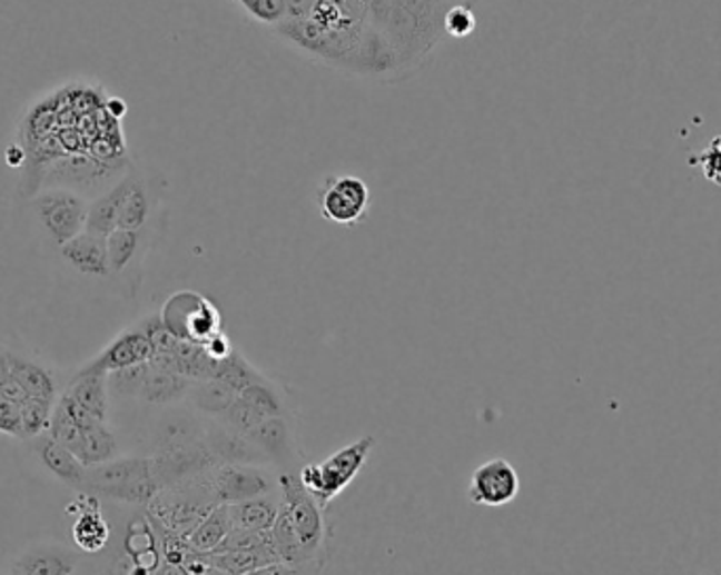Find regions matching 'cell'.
Wrapping results in <instances>:
<instances>
[{"instance_id": "28", "label": "cell", "mask_w": 721, "mask_h": 575, "mask_svg": "<svg viewBox=\"0 0 721 575\" xmlns=\"http://www.w3.org/2000/svg\"><path fill=\"white\" fill-rule=\"evenodd\" d=\"M82 426L75 422V417L68 414V409L63 407L60 398H56L53 403V412H51V419H49V428L47 435L56 438L60 445H63L68 452H72L75 456L79 457L80 447H82Z\"/></svg>"}, {"instance_id": "34", "label": "cell", "mask_w": 721, "mask_h": 575, "mask_svg": "<svg viewBox=\"0 0 721 575\" xmlns=\"http://www.w3.org/2000/svg\"><path fill=\"white\" fill-rule=\"evenodd\" d=\"M0 433L23 440L20 403L4 395H0Z\"/></svg>"}, {"instance_id": "31", "label": "cell", "mask_w": 721, "mask_h": 575, "mask_svg": "<svg viewBox=\"0 0 721 575\" xmlns=\"http://www.w3.org/2000/svg\"><path fill=\"white\" fill-rule=\"evenodd\" d=\"M150 371V360L108 374V393L120 398H140L141 386Z\"/></svg>"}, {"instance_id": "32", "label": "cell", "mask_w": 721, "mask_h": 575, "mask_svg": "<svg viewBox=\"0 0 721 575\" xmlns=\"http://www.w3.org/2000/svg\"><path fill=\"white\" fill-rule=\"evenodd\" d=\"M443 28L450 37L454 39H464L468 34L475 32L477 28V18L473 13V9L468 4H456L452 7L450 11H445V18H443Z\"/></svg>"}, {"instance_id": "18", "label": "cell", "mask_w": 721, "mask_h": 575, "mask_svg": "<svg viewBox=\"0 0 721 575\" xmlns=\"http://www.w3.org/2000/svg\"><path fill=\"white\" fill-rule=\"evenodd\" d=\"M70 397L79 403L82 409H87L98 422L108 419V376L100 371H91L82 367L77 376L72 377L66 386Z\"/></svg>"}, {"instance_id": "33", "label": "cell", "mask_w": 721, "mask_h": 575, "mask_svg": "<svg viewBox=\"0 0 721 575\" xmlns=\"http://www.w3.org/2000/svg\"><path fill=\"white\" fill-rule=\"evenodd\" d=\"M254 20L275 26L287 18L285 0H237Z\"/></svg>"}, {"instance_id": "15", "label": "cell", "mask_w": 721, "mask_h": 575, "mask_svg": "<svg viewBox=\"0 0 721 575\" xmlns=\"http://www.w3.org/2000/svg\"><path fill=\"white\" fill-rule=\"evenodd\" d=\"M129 186H131V174L117 181L106 195H101L100 199L89 205L85 232L108 238L119 228L120 207L129 192Z\"/></svg>"}, {"instance_id": "27", "label": "cell", "mask_w": 721, "mask_h": 575, "mask_svg": "<svg viewBox=\"0 0 721 575\" xmlns=\"http://www.w3.org/2000/svg\"><path fill=\"white\" fill-rule=\"evenodd\" d=\"M72 536H75L77 546L82 548L85 553H98L106 546L110 532H108V525H106V521H103V516H101L98 508L82 506L79 518L75 523Z\"/></svg>"}, {"instance_id": "16", "label": "cell", "mask_w": 721, "mask_h": 575, "mask_svg": "<svg viewBox=\"0 0 721 575\" xmlns=\"http://www.w3.org/2000/svg\"><path fill=\"white\" fill-rule=\"evenodd\" d=\"M159 211V197L146 179L131 174V186L120 207L119 228L122 230H144L150 226V219Z\"/></svg>"}, {"instance_id": "22", "label": "cell", "mask_w": 721, "mask_h": 575, "mask_svg": "<svg viewBox=\"0 0 721 575\" xmlns=\"http://www.w3.org/2000/svg\"><path fill=\"white\" fill-rule=\"evenodd\" d=\"M233 529V521L228 513V504H218L209 515L199 523V527L186 536V544L197 555H209L221 544Z\"/></svg>"}, {"instance_id": "29", "label": "cell", "mask_w": 721, "mask_h": 575, "mask_svg": "<svg viewBox=\"0 0 721 575\" xmlns=\"http://www.w3.org/2000/svg\"><path fill=\"white\" fill-rule=\"evenodd\" d=\"M214 377L224 381L228 388H233L237 395H239L240 390H245L247 386L266 379L260 371H256L245 360V357H240L239 353H233V355L218 360V369H216V376Z\"/></svg>"}, {"instance_id": "14", "label": "cell", "mask_w": 721, "mask_h": 575, "mask_svg": "<svg viewBox=\"0 0 721 575\" xmlns=\"http://www.w3.org/2000/svg\"><path fill=\"white\" fill-rule=\"evenodd\" d=\"M207 449L216 457L218 464H256V466H268V459L256 447V443L247 435L226 428L224 424L218 426L207 437Z\"/></svg>"}, {"instance_id": "19", "label": "cell", "mask_w": 721, "mask_h": 575, "mask_svg": "<svg viewBox=\"0 0 721 575\" xmlns=\"http://www.w3.org/2000/svg\"><path fill=\"white\" fill-rule=\"evenodd\" d=\"M106 242H108L110 272L122 275L144 258L146 249H150V226L144 230L117 228L110 237L106 238Z\"/></svg>"}, {"instance_id": "2", "label": "cell", "mask_w": 721, "mask_h": 575, "mask_svg": "<svg viewBox=\"0 0 721 575\" xmlns=\"http://www.w3.org/2000/svg\"><path fill=\"white\" fill-rule=\"evenodd\" d=\"M374 447H376V438L363 437L342 447L319 464H304L298 473L302 485L323 508H327V504H332L340 496L342 492L355 480V476L359 475L372 456Z\"/></svg>"}, {"instance_id": "7", "label": "cell", "mask_w": 721, "mask_h": 575, "mask_svg": "<svg viewBox=\"0 0 721 575\" xmlns=\"http://www.w3.org/2000/svg\"><path fill=\"white\" fill-rule=\"evenodd\" d=\"M32 205L42 228L58 247L85 232L89 205L77 192L63 188L45 190L32 200Z\"/></svg>"}, {"instance_id": "9", "label": "cell", "mask_w": 721, "mask_h": 575, "mask_svg": "<svg viewBox=\"0 0 721 575\" xmlns=\"http://www.w3.org/2000/svg\"><path fill=\"white\" fill-rule=\"evenodd\" d=\"M150 358H152V341L148 338L146 329L141 327V323H138L136 327H129L119 334L101 350L98 357L89 360L85 367L108 376L112 371L148 363Z\"/></svg>"}, {"instance_id": "39", "label": "cell", "mask_w": 721, "mask_h": 575, "mask_svg": "<svg viewBox=\"0 0 721 575\" xmlns=\"http://www.w3.org/2000/svg\"><path fill=\"white\" fill-rule=\"evenodd\" d=\"M101 575H119V574H115V572H103V574Z\"/></svg>"}, {"instance_id": "1", "label": "cell", "mask_w": 721, "mask_h": 575, "mask_svg": "<svg viewBox=\"0 0 721 575\" xmlns=\"http://www.w3.org/2000/svg\"><path fill=\"white\" fill-rule=\"evenodd\" d=\"M87 496H101L125 504H150L160 492L152 473V459L120 457L85 470L80 487Z\"/></svg>"}, {"instance_id": "5", "label": "cell", "mask_w": 721, "mask_h": 575, "mask_svg": "<svg viewBox=\"0 0 721 575\" xmlns=\"http://www.w3.org/2000/svg\"><path fill=\"white\" fill-rule=\"evenodd\" d=\"M279 475L256 464H218L211 468V492L218 504H237L279 492Z\"/></svg>"}, {"instance_id": "12", "label": "cell", "mask_w": 721, "mask_h": 575, "mask_svg": "<svg viewBox=\"0 0 721 575\" xmlns=\"http://www.w3.org/2000/svg\"><path fill=\"white\" fill-rule=\"evenodd\" d=\"M61 258L70 264L80 275L87 277H110L108 261V242L106 238L80 232L79 237L70 238L60 247Z\"/></svg>"}, {"instance_id": "41", "label": "cell", "mask_w": 721, "mask_h": 575, "mask_svg": "<svg viewBox=\"0 0 721 575\" xmlns=\"http://www.w3.org/2000/svg\"><path fill=\"white\" fill-rule=\"evenodd\" d=\"M220 575H224V574H220Z\"/></svg>"}, {"instance_id": "21", "label": "cell", "mask_w": 721, "mask_h": 575, "mask_svg": "<svg viewBox=\"0 0 721 575\" xmlns=\"http://www.w3.org/2000/svg\"><path fill=\"white\" fill-rule=\"evenodd\" d=\"M192 384L195 381L188 377L162 371V369L150 365V371L141 386L140 398L150 405H171V403H178L181 398L188 397Z\"/></svg>"}, {"instance_id": "6", "label": "cell", "mask_w": 721, "mask_h": 575, "mask_svg": "<svg viewBox=\"0 0 721 575\" xmlns=\"http://www.w3.org/2000/svg\"><path fill=\"white\" fill-rule=\"evenodd\" d=\"M320 216L338 226H357L367 218L372 192L357 176H332L317 190Z\"/></svg>"}, {"instance_id": "17", "label": "cell", "mask_w": 721, "mask_h": 575, "mask_svg": "<svg viewBox=\"0 0 721 575\" xmlns=\"http://www.w3.org/2000/svg\"><path fill=\"white\" fill-rule=\"evenodd\" d=\"M280 510H283V499L279 492L228 504L233 527L251 529V532H270L279 518Z\"/></svg>"}, {"instance_id": "8", "label": "cell", "mask_w": 721, "mask_h": 575, "mask_svg": "<svg viewBox=\"0 0 721 575\" xmlns=\"http://www.w3.org/2000/svg\"><path fill=\"white\" fill-rule=\"evenodd\" d=\"M521 480L517 470L504 457L487 459L475 468L466 489L468 502L483 508H502L520 496Z\"/></svg>"}, {"instance_id": "11", "label": "cell", "mask_w": 721, "mask_h": 575, "mask_svg": "<svg viewBox=\"0 0 721 575\" xmlns=\"http://www.w3.org/2000/svg\"><path fill=\"white\" fill-rule=\"evenodd\" d=\"M247 437L256 443V447L266 456L268 464H275V466L279 464L283 468L280 473H285V468H289L292 464H296L298 457H302L298 447H296L294 428H292L287 416L270 417V419L261 422L258 428L247 433Z\"/></svg>"}, {"instance_id": "23", "label": "cell", "mask_w": 721, "mask_h": 575, "mask_svg": "<svg viewBox=\"0 0 721 575\" xmlns=\"http://www.w3.org/2000/svg\"><path fill=\"white\" fill-rule=\"evenodd\" d=\"M205 561L224 575H247L264 565L277 563L279 558L273 553V548L261 551H218L205 555Z\"/></svg>"}, {"instance_id": "20", "label": "cell", "mask_w": 721, "mask_h": 575, "mask_svg": "<svg viewBox=\"0 0 721 575\" xmlns=\"http://www.w3.org/2000/svg\"><path fill=\"white\" fill-rule=\"evenodd\" d=\"M9 365H11V376L20 384L28 397L45 398V400H56L60 397L58 379L45 365L16 355L13 350L9 355Z\"/></svg>"}, {"instance_id": "24", "label": "cell", "mask_w": 721, "mask_h": 575, "mask_svg": "<svg viewBox=\"0 0 721 575\" xmlns=\"http://www.w3.org/2000/svg\"><path fill=\"white\" fill-rule=\"evenodd\" d=\"M119 456V443L106 422H96L82 430V447L79 459L82 466L91 468Z\"/></svg>"}, {"instance_id": "10", "label": "cell", "mask_w": 721, "mask_h": 575, "mask_svg": "<svg viewBox=\"0 0 721 575\" xmlns=\"http://www.w3.org/2000/svg\"><path fill=\"white\" fill-rule=\"evenodd\" d=\"M79 567V555L61 544H32L16 553L9 569L18 575H72Z\"/></svg>"}, {"instance_id": "26", "label": "cell", "mask_w": 721, "mask_h": 575, "mask_svg": "<svg viewBox=\"0 0 721 575\" xmlns=\"http://www.w3.org/2000/svg\"><path fill=\"white\" fill-rule=\"evenodd\" d=\"M237 397L260 417L261 422L270 419V417L287 416V407L279 390L275 388L273 381L261 379L258 384L247 386L245 390H240Z\"/></svg>"}, {"instance_id": "37", "label": "cell", "mask_w": 721, "mask_h": 575, "mask_svg": "<svg viewBox=\"0 0 721 575\" xmlns=\"http://www.w3.org/2000/svg\"><path fill=\"white\" fill-rule=\"evenodd\" d=\"M9 355H11V350H9V348H4V346H0V384H2V381H7V379L11 377Z\"/></svg>"}, {"instance_id": "25", "label": "cell", "mask_w": 721, "mask_h": 575, "mask_svg": "<svg viewBox=\"0 0 721 575\" xmlns=\"http://www.w3.org/2000/svg\"><path fill=\"white\" fill-rule=\"evenodd\" d=\"M186 398L200 414L220 419L228 412V407L233 405V400L237 398V393L233 388H228L220 379L211 377V379L195 381Z\"/></svg>"}, {"instance_id": "36", "label": "cell", "mask_w": 721, "mask_h": 575, "mask_svg": "<svg viewBox=\"0 0 721 575\" xmlns=\"http://www.w3.org/2000/svg\"><path fill=\"white\" fill-rule=\"evenodd\" d=\"M247 575H315L310 574V572H304V569H296V567H292V565H287V563H280V561H277V563H270V565H264V567H260V569H256V572H251V574Z\"/></svg>"}, {"instance_id": "3", "label": "cell", "mask_w": 721, "mask_h": 575, "mask_svg": "<svg viewBox=\"0 0 721 575\" xmlns=\"http://www.w3.org/2000/svg\"><path fill=\"white\" fill-rule=\"evenodd\" d=\"M279 494L283 508L289 516L302 546L313 558L325 561V542H327V523L323 506L302 485L300 475L280 473Z\"/></svg>"}, {"instance_id": "35", "label": "cell", "mask_w": 721, "mask_h": 575, "mask_svg": "<svg viewBox=\"0 0 721 575\" xmlns=\"http://www.w3.org/2000/svg\"><path fill=\"white\" fill-rule=\"evenodd\" d=\"M702 169H704L707 178L713 179L715 184H721V148H715V143H711L709 152H704Z\"/></svg>"}, {"instance_id": "38", "label": "cell", "mask_w": 721, "mask_h": 575, "mask_svg": "<svg viewBox=\"0 0 721 575\" xmlns=\"http://www.w3.org/2000/svg\"><path fill=\"white\" fill-rule=\"evenodd\" d=\"M0 575H18V574H16L13 569H9V567H7V569H4V572H2V574Z\"/></svg>"}, {"instance_id": "4", "label": "cell", "mask_w": 721, "mask_h": 575, "mask_svg": "<svg viewBox=\"0 0 721 575\" xmlns=\"http://www.w3.org/2000/svg\"><path fill=\"white\" fill-rule=\"evenodd\" d=\"M159 317L176 338L192 344H205L221 331L218 308L195 291L174 294L165 301Z\"/></svg>"}, {"instance_id": "30", "label": "cell", "mask_w": 721, "mask_h": 575, "mask_svg": "<svg viewBox=\"0 0 721 575\" xmlns=\"http://www.w3.org/2000/svg\"><path fill=\"white\" fill-rule=\"evenodd\" d=\"M56 400H45V398L28 397L21 407V424H23V440H32L49 428V419L53 412Z\"/></svg>"}, {"instance_id": "13", "label": "cell", "mask_w": 721, "mask_h": 575, "mask_svg": "<svg viewBox=\"0 0 721 575\" xmlns=\"http://www.w3.org/2000/svg\"><path fill=\"white\" fill-rule=\"evenodd\" d=\"M32 449L40 459V464L56 476L60 478L61 483L79 489L82 487L85 480V470L87 466L80 464L79 457L75 456L72 452H68L63 445H60L56 438L49 437L47 433H42L39 437L32 438Z\"/></svg>"}, {"instance_id": "40", "label": "cell", "mask_w": 721, "mask_h": 575, "mask_svg": "<svg viewBox=\"0 0 721 575\" xmlns=\"http://www.w3.org/2000/svg\"><path fill=\"white\" fill-rule=\"evenodd\" d=\"M468 2H473V0H464V4H468Z\"/></svg>"}]
</instances>
